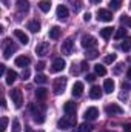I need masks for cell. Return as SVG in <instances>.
Returning a JSON list of instances; mask_svg holds the SVG:
<instances>
[{"mask_svg": "<svg viewBox=\"0 0 131 132\" xmlns=\"http://www.w3.org/2000/svg\"><path fill=\"white\" fill-rule=\"evenodd\" d=\"M120 23H122L123 26H131V19L128 15H122V17H120Z\"/></svg>", "mask_w": 131, "mask_h": 132, "instance_id": "obj_35", "label": "cell"}, {"mask_svg": "<svg viewBox=\"0 0 131 132\" xmlns=\"http://www.w3.org/2000/svg\"><path fill=\"white\" fill-rule=\"evenodd\" d=\"M2 108H6V100L2 98Z\"/></svg>", "mask_w": 131, "mask_h": 132, "instance_id": "obj_48", "label": "cell"}, {"mask_svg": "<svg viewBox=\"0 0 131 132\" xmlns=\"http://www.w3.org/2000/svg\"><path fill=\"white\" fill-rule=\"evenodd\" d=\"M123 132H131V125H125L123 126Z\"/></svg>", "mask_w": 131, "mask_h": 132, "instance_id": "obj_45", "label": "cell"}, {"mask_svg": "<svg viewBox=\"0 0 131 132\" xmlns=\"http://www.w3.org/2000/svg\"><path fill=\"white\" fill-rule=\"evenodd\" d=\"M82 6H83V2H82V0H76V2L72 3V11H74V12H79V11L82 9Z\"/></svg>", "mask_w": 131, "mask_h": 132, "instance_id": "obj_34", "label": "cell"}, {"mask_svg": "<svg viewBox=\"0 0 131 132\" xmlns=\"http://www.w3.org/2000/svg\"><path fill=\"white\" fill-rule=\"evenodd\" d=\"M68 15H69L68 8H66L65 5H59V6H57V19H59V20H66Z\"/></svg>", "mask_w": 131, "mask_h": 132, "instance_id": "obj_14", "label": "cell"}, {"mask_svg": "<svg viewBox=\"0 0 131 132\" xmlns=\"http://www.w3.org/2000/svg\"><path fill=\"white\" fill-rule=\"evenodd\" d=\"M127 77H128V78H130V80H131V68H130V69H128V72H127Z\"/></svg>", "mask_w": 131, "mask_h": 132, "instance_id": "obj_49", "label": "cell"}, {"mask_svg": "<svg viewBox=\"0 0 131 132\" xmlns=\"http://www.w3.org/2000/svg\"><path fill=\"white\" fill-rule=\"evenodd\" d=\"M30 109L33 111V115H34V121L42 125L45 121V106L43 104H31Z\"/></svg>", "mask_w": 131, "mask_h": 132, "instance_id": "obj_1", "label": "cell"}, {"mask_svg": "<svg viewBox=\"0 0 131 132\" xmlns=\"http://www.w3.org/2000/svg\"><path fill=\"white\" fill-rule=\"evenodd\" d=\"M66 66V62L63 59H56L54 62H53V68H51V71L53 72H60V71H63Z\"/></svg>", "mask_w": 131, "mask_h": 132, "instance_id": "obj_12", "label": "cell"}, {"mask_svg": "<svg viewBox=\"0 0 131 132\" xmlns=\"http://www.w3.org/2000/svg\"><path fill=\"white\" fill-rule=\"evenodd\" d=\"M120 48H122L123 51H130L131 49V37H125V38H123V42L120 43Z\"/></svg>", "mask_w": 131, "mask_h": 132, "instance_id": "obj_28", "label": "cell"}, {"mask_svg": "<svg viewBox=\"0 0 131 132\" xmlns=\"http://www.w3.org/2000/svg\"><path fill=\"white\" fill-rule=\"evenodd\" d=\"M99 55L97 49H94V48H91V49H86V52H85V57L88 59V60H93V59H96Z\"/></svg>", "mask_w": 131, "mask_h": 132, "instance_id": "obj_27", "label": "cell"}, {"mask_svg": "<svg viewBox=\"0 0 131 132\" xmlns=\"http://www.w3.org/2000/svg\"><path fill=\"white\" fill-rule=\"evenodd\" d=\"M39 8H40V11L48 12V11L51 9V2H49V0H40V2H39Z\"/></svg>", "mask_w": 131, "mask_h": 132, "instance_id": "obj_23", "label": "cell"}, {"mask_svg": "<svg viewBox=\"0 0 131 132\" xmlns=\"http://www.w3.org/2000/svg\"><path fill=\"white\" fill-rule=\"evenodd\" d=\"M34 81H35L37 85H45V83L48 81V78H46V75H43V74H37L35 78H34Z\"/></svg>", "mask_w": 131, "mask_h": 132, "instance_id": "obj_29", "label": "cell"}, {"mask_svg": "<svg viewBox=\"0 0 131 132\" xmlns=\"http://www.w3.org/2000/svg\"><path fill=\"white\" fill-rule=\"evenodd\" d=\"M94 72H96V75H106V69H105V66H102V65L94 66Z\"/></svg>", "mask_w": 131, "mask_h": 132, "instance_id": "obj_31", "label": "cell"}, {"mask_svg": "<svg viewBox=\"0 0 131 132\" xmlns=\"http://www.w3.org/2000/svg\"><path fill=\"white\" fill-rule=\"evenodd\" d=\"M17 51V46L11 42V38H5L3 40V57L5 59H9L12 52Z\"/></svg>", "mask_w": 131, "mask_h": 132, "instance_id": "obj_4", "label": "cell"}, {"mask_svg": "<svg viewBox=\"0 0 131 132\" xmlns=\"http://www.w3.org/2000/svg\"><path fill=\"white\" fill-rule=\"evenodd\" d=\"M45 62H40V63H37V66H35V68H37V71H43V69H45Z\"/></svg>", "mask_w": 131, "mask_h": 132, "instance_id": "obj_41", "label": "cell"}, {"mask_svg": "<svg viewBox=\"0 0 131 132\" xmlns=\"http://www.w3.org/2000/svg\"><path fill=\"white\" fill-rule=\"evenodd\" d=\"M83 20H85V22H90V20H91V14H90V12H86V14L83 15Z\"/></svg>", "mask_w": 131, "mask_h": 132, "instance_id": "obj_43", "label": "cell"}, {"mask_svg": "<svg viewBox=\"0 0 131 132\" xmlns=\"http://www.w3.org/2000/svg\"><path fill=\"white\" fill-rule=\"evenodd\" d=\"M28 29H30L31 32H39V31H40V23H39L37 20H31V22L28 23Z\"/></svg>", "mask_w": 131, "mask_h": 132, "instance_id": "obj_24", "label": "cell"}, {"mask_svg": "<svg viewBox=\"0 0 131 132\" xmlns=\"http://www.w3.org/2000/svg\"><path fill=\"white\" fill-rule=\"evenodd\" d=\"M63 111H65V114H74L76 112V103L74 101H66L65 106H63Z\"/></svg>", "mask_w": 131, "mask_h": 132, "instance_id": "obj_22", "label": "cell"}, {"mask_svg": "<svg viewBox=\"0 0 131 132\" xmlns=\"http://www.w3.org/2000/svg\"><path fill=\"white\" fill-rule=\"evenodd\" d=\"M16 80H17V72L12 71V69L8 71V72H6V85H12Z\"/></svg>", "mask_w": 131, "mask_h": 132, "instance_id": "obj_20", "label": "cell"}, {"mask_svg": "<svg viewBox=\"0 0 131 132\" xmlns=\"http://www.w3.org/2000/svg\"><path fill=\"white\" fill-rule=\"evenodd\" d=\"M8 71H6V68H5V65H0V74L3 75V74H6Z\"/></svg>", "mask_w": 131, "mask_h": 132, "instance_id": "obj_44", "label": "cell"}, {"mask_svg": "<svg viewBox=\"0 0 131 132\" xmlns=\"http://www.w3.org/2000/svg\"><path fill=\"white\" fill-rule=\"evenodd\" d=\"M114 88H116L114 80H113V78H106L105 83H103V91H105L106 94H111V92L114 91Z\"/></svg>", "mask_w": 131, "mask_h": 132, "instance_id": "obj_17", "label": "cell"}, {"mask_svg": "<svg viewBox=\"0 0 131 132\" xmlns=\"http://www.w3.org/2000/svg\"><path fill=\"white\" fill-rule=\"evenodd\" d=\"M6 126H8V118L6 117H2V132L6 131Z\"/></svg>", "mask_w": 131, "mask_h": 132, "instance_id": "obj_38", "label": "cell"}, {"mask_svg": "<svg viewBox=\"0 0 131 132\" xmlns=\"http://www.w3.org/2000/svg\"><path fill=\"white\" fill-rule=\"evenodd\" d=\"M20 129H22V126H20V121L16 118V120L12 121V132H20Z\"/></svg>", "mask_w": 131, "mask_h": 132, "instance_id": "obj_36", "label": "cell"}, {"mask_svg": "<svg viewBox=\"0 0 131 132\" xmlns=\"http://www.w3.org/2000/svg\"><path fill=\"white\" fill-rule=\"evenodd\" d=\"M59 37H60V28H59V26H53V28L49 29V38L56 40V38H59Z\"/></svg>", "mask_w": 131, "mask_h": 132, "instance_id": "obj_26", "label": "cell"}, {"mask_svg": "<svg viewBox=\"0 0 131 132\" xmlns=\"http://www.w3.org/2000/svg\"><path fill=\"white\" fill-rule=\"evenodd\" d=\"M48 52H49V43L48 42H42L35 46V54L39 57H45V55H48Z\"/></svg>", "mask_w": 131, "mask_h": 132, "instance_id": "obj_9", "label": "cell"}, {"mask_svg": "<svg viewBox=\"0 0 131 132\" xmlns=\"http://www.w3.org/2000/svg\"><path fill=\"white\" fill-rule=\"evenodd\" d=\"M122 89H130V85L128 83H122Z\"/></svg>", "mask_w": 131, "mask_h": 132, "instance_id": "obj_46", "label": "cell"}, {"mask_svg": "<svg viewBox=\"0 0 131 132\" xmlns=\"http://www.w3.org/2000/svg\"><path fill=\"white\" fill-rule=\"evenodd\" d=\"M25 132H33V131H31V128H30V126H26V128H25Z\"/></svg>", "mask_w": 131, "mask_h": 132, "instance_id": "obj_50", "label": "cell"}, {"mask_svg": "<svg viewBox=\"0 0 131 132\" xmlns=\"http://www.w3.org/2000/svg\"><path fill=\"white\" fill-rule=\"evenodd\" d=\"M125 35H127V28H125V26L119 28V29L116 31V34H114L116 38H125Z\"/></svg>", "mask_w": 131, "mask_h": 132, "instance_id": "obj_30", "label": "cell"}, {"mask_svg": "<svg viewBox=\"0 0 131 132\" xmlns=\"http://www.w3.org/2000/svg\"><path fill=\"white\" fill-rule=\"evenodd\" d=\"M28 77H30V69H25L23 74H22V78L23 80H28Z\"/></svg>", "mask_w": 131, "mask_h": 132, "instance_id": "obj_39", "label": "cell"}, {"mask_svg": "<svg viewBox=\"0 0 131 132\" xmlns=\"http://www.w3.org/2000/svg\"><path fill=\"white\" fill-rule=\"evenodd\" d=\"M16 5H17V9L20 12H28L30 11V2L28 0H17Z\"/></svg>", "mask_w": 131, "mask_h": 132, "instance_id": "obj_18", "label": "cell"}, {"mask_svg": "<svg viewBox=\"0 0 131 132\" xmlns=\"http://www.w3.org/2000/svg\"><path fill=\"white\" fill-rule=\"evenodd\" d=\"M106 132H113V131H106Z\"/></svg>", "mask_w": 131, "mask_h": 132, "instance_id": "obj_52", "label": "cell"}, {"mask_svg": "<svg viewBox=\"0 0 131 132\" xmlns=\"http://www.w3.org/2000/svg\"><path fill=\"white\" fill-rule=\"evenodd\" d=\"M9 97L12 98V103L16 108H22V103H23V94L20 89H12L9 92Z\"/></svg>", "mask_w": 131, "mask_h": 132, "instance_id": "obj_5", "label": "cell"}, {"mask_svg": "<svg viewBox=\"0 0 131 132\" xmlns=\"http://www.w3.org/2000/svg\"><path fill=\"white\" fill-rule=\"evenodd\" d=\"M90 2H91V3H93V5H99V3H100V2H102V0H90Z\"/></svg>", "mask_w": 131, "mask_h": 132, "instance_id": "obj_47", "label": "cell"}, {"mask_svg": "<svg viewBox=\"0 0 131 132\" xmlns=\"http://www.w3.org/2000/svg\"><path fill=\"white\" fill-rule=\"evenodd\" d=\"M122 3H123V0H111V2H110V8L114 9V11H117Z\"/></svg>", "mask_w": 131, "mask_h": 132, "instance_id": "obj_32", "label": "cell"}, {"mask_svg": "<svg viewBox=\"0 0 131 132\" xmlns=\"http://www.w3.org/2000/svg\"><path fill=\"white\" fill-rule=\"evenodd\" d=\"M16 66H20V68H26V66L31 63V59L30 57H26V55H19L17 59H16Z\"/></svg>", "mask_w": 131, "mask_h": 132, "instance_id": "obj_15", "label": "cell"}, {"mask_svg": "<svg viewBox=\"0 0 131 132\" xmlns=\"http://www.w3.org/2000/svg\"><path fill=\"white\" fill-rule=\"evenodd\" d=\"M105 112L108 115H120V114H123V108H120L116 103H111V104H106L105 106Z\"/></svg>", "mask_w": 131, "mask_h": 132, "instance_id": "obj_7", "label": "cell"}, {"mask_svg": "<svg viewBox=\"0 0 131 132\" xmlns=\"http://www.w3.org/2000/svg\"><path fill=\"white\" fill-rule=\"evenodd\" d=\"M80 69H82V71L88 69V63H86V62H82V63H80Z\"/></svg>", "mask_w": 131, "mask_h": 132, "instance_id": "obj_42", "label": "cell"}, {"mask_svg": "<svg viewBox=\"0 0 131 132\" xmlns=\"http://www.w3.org/2000/svg\"><path fill=\"white\" fill-rule=\"evenodd\" d=\"M114 32V28H110V26H106V28H103V29H100V37L102 38H105V40H108L111 35Z\"/></svg>", "mask_w": 131, "mask_h": 132, "instance_id": "obj_21", "label": "cell"}, {"mask_svg": "<svg viewBox=\"0 0 131 132\" xmlns=\"http://www.w3.org/2000/svg\"><path fill=\"white\" fill-rule=\"evenodd\" d=\"M37 132H43V131H37Z\"/></svg>", "mask_w": 131, "mask_h": 132, "instance_id": "obj_51", "label": "cell"}, {"mask_svg": "<svg viewBox=\"0 0 131 132\" xmlns=\"http://www.w3.org/2000/svg\"><path fill=\"white\" fill-rule=\"evenodd\" d=\"M86 80H88L90 83H93V81L96 80V75H94V74H88V75H86Z\"/></svg>", "mask_w": 131, "mask_h": 132, "instance_id": "obj_40", "label": "cell"}, {"mask_svg": "<svg viewBox=\"0 0 131 132\" xmlns=\"http://www.w3.org/2000/svg\"><path fill=\"white\" fill-rule=\"evenodd\" d=\"M72 49H74V42H72L71 37H68L65 42L62 43L60 51H62V54H65V55H71V54H72Z\"/></svg>", "mask_w": 131, "mask_h": 132, "instance_id": "obj_6", "label": "cell"}, {"mask_svg": "<svg viewBox=\"0 0 131 132\" xmlns=\"http://www.w3.org/2000/svg\"><path fill=\"white\" fill-rule=\"evenodd\" d=\"M91 131H93V126L90 123H82L79 126V132H91Z\"/></svg>", "mask_w": 131, "mask_h": 132, "instance_id": "obj_33", "label": "cell"}, {"mask_svg": "<svg viewBox=\"0 0 131 132\" xmlns=\"http://www.w3.org/2000/svg\"><path fill=\"white\" fill-rule=\"evenodd\" d=\"M83 117H85V120H88V121L96 120V118L99 117V109H97V108H88V109L85 111Z\"/></svg>", "mask_w": 131, "mask_h": 132, "instance_id": "obj_10", "label": "cell"}, {"mask_svg": "<svg viewBox=\"0 0 131 132\" xmlns=\"http://www.w3.org/2000/svg\"><path fill=\"white\" fill-rule=\"evenodd\" d=\"M80 43H82V46H83L85 49H91V48H94V46L97 45V40H96L93 35H83Z\"/></svg>", "mask_w": 131, "mask_h": 132, "instance_id": "obj_8", "label": "cell"}, {"mask_svg": "<svg viewBox=\"0 0 131 132\" xmlns=\"http://www.w3.org/2000/svg\"><path fill=\"white\" fill-rule=\"evenodd\" d=\"M46 95H48V91H46L45 88H37V91H35V97H37V100H45Z\"/></svg>", "mask_w": 131, "mask_h": 132, "instance_id": "obj_25", "label": "cell"}, {"mask_svg": "<svg viewBox=\"0 0 131 132\" xmlns=\"http://www.w3.org/2000/svg\"><path fill=\"white\" fill-rule=\"evenodd\" d=\"M90 97L94 100H99L102 98V89L99 88V86H93L91 88V91H90Z\"/></svg>", "mask_w": 131, "mask_h": 132, "instance_id": "obj_19", "label": "cell"}, {"mask_svg": "<svg viewBox=\"0 0 131 132\" xmlns=\"http://www.w3.org/2000/svg\"><path fill=\"white\" fill-rule=\"evenodd\" d=\"M97 20L99 22H111L113 15L108 9H99L97 11Z\"/></svg>", "mask_w": 131, "mask_h": 132, "instance_id": "obj_11", "label": "cell"}, {"mask_svg": "<svg viewBox=\"0 0 131 132\" xmlns=\"http://www.w3.org/2000/svg\"><path fill=\"white\" fill-rule=\"evenodd\" d=\"M66 81H68V78H66V77H59V78H56V80H54L53 91H54V94H56V95L63 94V91H65V88H66Z\"/></svg>", "mask_w": 131, "mask_h": 132, "instance_id": "obj_3", "label": "cell"}, {"mask_svg": "<svg viewBox=\"0 0 131 132\" xmlns=\"http://www.w3.org/2000/svg\"><path fill=\"white\" fill-rule=\"evenodd\" d=\"M76 125V115L74 114H66L59 120V128L60 129H71Z\"/></svg>", "mask_w": 131, "mask_h": 132, "instance_id": "obj_2", "label": "cell"}, {"mask_svg": "<svg viewBox=\"0 0 131 132\" xmlns=\"http://www.w3.org/2000/svg\"><path fill=\"white\" fill-rule=\"evenodd\" d=\"M14 37H16L22 45H28V43H30V37L23 32L22 29H16V31H14Z\"/></svg>", "mask_w": 131, "mask_h": 132, "instance_id": "obj_13", "label": "cell"}, {"mask_svg": "<svg viewBox=\"0 0 131 132\" xmlns=\"http://www.w3.org/2000/svg\"><path fill=\"white\" fill-rule=\"evenodd\" d=\"M72 95L74 97H80L82 94H83V83L82 81H76L74 83V86H72Z\"/></svg>", "mask_w": 131, "mask_h": 132, "instance_id": "obj_16", "label": "cell"}, {"mask_svg": "<svg viewBox=\"0 0 131 132\" xmlns=\"http://www.w3.org/2000/svg\"><path fill=\"white\" fill-rule=\"evenodd\" d=\"M116 59H117V55H116V54L106 55V57H105V63H106V65H110V63H114V62H116Z\"/></svg>", "mask_w": 131, "mask_h": 132, "instance_id": "obj_37", "label": "cell"}]
</instances>
